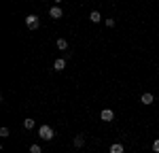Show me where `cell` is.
<instances>
[{
	"mask_svg": "<svg viewBox=\"0 0 159 153\" xmlns=\"http://www.w3.org/2000/svg\"><path fill=\"white\" fill-rule=\"evenodd\" d=\"M38 136L43 140H53L55 132H53V128H49V126H40L38 128Z\"/></svg>",
	"mask_w": 159,
	"mask_h": 153,
	"instance_id": "cell-1",
	"label": "cell"
},
{
	"mask_svg": "<svg viewBox=\"0 0 159 153\" xmlns=\"http://www.w3.org/2000/svg\"><path fill=\"white\" fill-rule=\"evenodd\" d=\"M25 26H28L30 30H36L38 26H40V21H38L36 15H28V17H25Z\"/></svg>",
	"mask_w": 159,
	"mask_h": 153,
	"instance_id": "cell-2",
	"label": "cell"
},
{
	"mask_svg": "<svg viewBox=\"0 0 159 153\" xmlns=\"http://www.w3.org/2000/svg\"><path fill=\"white\" fill-rule=\"evenodd\" d=\"M100 119H102V121H112V119H115V111H110V109H104V111L100 113Z\"/></svg>",
	"mask_w": 159,
	"mask_h": 153,
	"instance_id": "cell-3",
	"label": "cell"
},
{
	"mask_svg": "<svg viewBox=\"0 0 159 153\" xmlns=\"http://www.w3.org/2000/svg\"><path fill=\"white\" fill-rule=\"evenodd\" d=\"M49 15L53 17V19H60L61 15H64V11H61V7H51V9H49Z\"/></svg>",
	"mask_w": 159,
	"mask_h": 153,
	"instance_id": "cell-4",
	"label": "cell"
},
{
	"mask_svg": "<svg viewBox=\"0 0 159 153\" xmlns=\"http://www.w3.org/2000/svg\"><path fill=\"white\" fill-rule=\"evenodd\" d=\"M140 100H142V104H153L155 96H153V94H142V96H140Z\"/></svg>",
	"mask_w": 159,
	"mask_h": 153,
	"instance_id": "cell-5",
	"label": "cell"
},
{
	"mask_svg": "<svg viewBox=\"0 0 159 153\" xmlns=\"http://www.w3.org/2000/svg\"><path fill=\"white\" fill-rule=\"evenodd\" d=\"M108 151L110 153H123V151H125V147H123V145H119V142H115V145H110Z\"/></svg>",
	"mask_w": 159,
	"mask_h": 153,
	"instance_id": "cell-6",
	"label": "cell"
},
{
	"mask_svg": "<svg viewBox=\"0 0 159 153\" xmlns=\"http://www.w3.org/2000/svg\"><path fill=\"white\" fill-rule=\"evenodd\" d=\"M53 68H55V70H64V68H66V60H64V58L55 60V62H53Z\"/></svg>",
	"mask_w": 159,
	"mask_h": 153,
	"instance_id": "cell-7",
	"label": "cell"
},
{
	"mask_svg": "<svg viewBox=\"0 0 159 153\" xmlns=\"http://www.w3.org/2000/svg\"><path fill=\"white\" fill-rule=\"evenodd\" d=\"M89 19H91L93 24H100V21H102V15H100L98 11H91L89 13Z\"/></svg>",
	"mask_w": 159,
	"mask_h": 153,
	"instance_id": "cell-8",
	"label": "cell"
},
{
	"mask_svg": "<svg viewBox=\"0 0 159 153\" xmlns=\"http://www.w3.org/2000/svg\"><path fill=\"white\" fill-rule=\"evenodd\" d=\"M74 147H76V149L85 147V138H83V136H74Z\"/></svg>",
	"mask_w": 159,
	"mask_h": 153,
	"instance_id": "cell-9",
	"label": "cell"
},
{
	"mask_svg": "<svg viewBox=\"0 0 159 153\" xmlns=\"http://www.w3.org/2000/svg\"><path fill=\"white\" fill-rule=\"evenodd\" d=\"M55 45H57V49H61V51L68 49V43H66L64 38H57V40H55Z\"/></svg>",
	"mask_w": 159,
	"mask_h": 153,
	"instance_id": "cell-10",
	"label": "cell"
},
{
	"mask_svg": "<svg viewBox=\"0 0 159 153\" xmlns=\"http://www.w3.org/2000/svg\"><path fill=\"white\" fill-rule=\"evenodd\" d=\"M24 128H25V130H32V128H34V119H30V117H28V119L24 121Z\"/></svg>",
	"mask_w": 159,
	"mask_h": 153,
	"instance_id": "cell-11",
	"label": "cell"
},
{
	"mask_svg": "<svg viewBox=\"0 0 159 153\" xmlns=\"http://www.w3.org/2000/svg\"><path fill=\"white\" fill-rule=\"evenodd\" d=\"M9 134H11V130H9V128H0V136H2V138H7Z\"/></svg>",
	"mask_w": 159,
	"mask_h": 153,
	"instance_id": "cell-12",
	"label": "cell"
},
{
	"mask_svg": "<svg viewBox=\"0 0 159 153\" xmlns=\"http://www.w3.org/2000/svg\"><path fill=\"white\" fill-rule=\"evenodd\" d=\"M30 153H43V151H40L38 145H30Z\"/></svg>",
	"mask_w": 159,
	"mask_h": 153,
	"instance_id": "cell-13",
	"label": "cell"
},
{
	"mask_svg": "<svg viewBox=\"0 0 159 153\" xmlns=\"http://www.w3.org/2000/svg\"><path fill=\"white\" fill-rule=\"evenodd\" d=\"M153 151H155V153H159V138L155 140V142H153Z\"/></svg>",
	"mask_w": 159,
	"mask_h": 153,
	"instance_id": "cell-14",
	"label": "cell"
},
{
	"mask_svg": "<svg viewBox=\"0 0 159 153\" xmlns=\"http://www.w3.org/2000/svg\"><path fill=\"white\" fill-rule=\"evenodd\" d=\"M106 26L108 28H115V19H106Z\"/></svg>",
	"mask_w": 159,
	"mask_h": 153,
	"instance_id": "cell-15",
	"label": "cell"
},
{
	"mask_svg": "<svg viewBox=\"0 0 159 153\" xmlns=\"http://www.w3.org/2000/svg\"><path fill=\"white\" fill-rule=\"evenodd\" d=\"M55 2H61V0H55Z\"/></svg>",
	"mask_w": 159,
	"mask_h": 153,
	"instance_id": "cell-16",
	"label": "cell"
}]
</instances>
